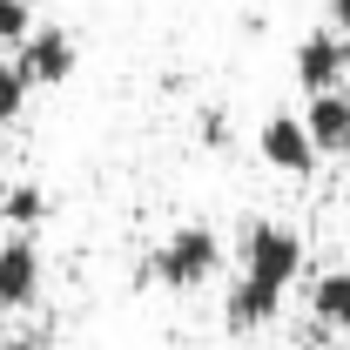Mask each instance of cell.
I'll list each match as a JSON object with an SVG mask.
<instances>
[{"mask_svg":"<svg viewBox=\"0 0 350 350\" xmlns=\"http://www.w3.org/2000/svg\"><path fill=\"white\" fill-rule=\"evenodd\" d=\"M297 276H304V236L290 222H269V216L243 222V250H236V283L222 297V323L236 337L269 330L283 317V297H290Z\"/></svg>","mask_w":350,"mask_h":350,"instance_id":"cell-1","label":"cell"},{"mask_svg":"<svg viewBox=\"0 0 350 350\" xmlns=\"http://www.w3.org/2000/svg\"><path fill=\"white\" fill-rule=\"evenodd\" d=\"M216 269H222V236L209 229V222H182V229H169V236L155 243V256L142 262V276L162 283V290H175V297L216 283Z\"/></svg>","mask_w":350,"mask_h":350,"instance_id":"cell-2","label":"cell"},{"mask_svg":"<svg viewBox=\"0 0 350 350\" xmlns=\"http://www.w3.org/2000/svg\"><path fill=\"white\" fill-rule=\"evenodd\" d=\"M290 68H297V88L304 94H323V88H344L350 75V34L344 27H310L297 54H290Z\"/></svg>","mask_w":350,"mask_h":350,"instance_id":"cell-3","label":"cell"},{"mask_svg":"<svg viewBox=\"0 0 350 350\" xmlns=\"http://www.w3.org/2000/svg\"><path fill=\"white\" fill-rule=\"evenodd\" d=\"M256 155H262L276 175H310L317 162H323V155H317V142H310V129H304V115H290V108L262 115V129H256Z\"/></svg>","mask_w":350,"mask_h":350,"instance_id":"cell-4","label":"cell"},{"mask_svg":"<svg viewBox=\"0 0 350 350\" xmlns=\"http://www.w3.org/2000/svg\"><path fill=\"white\" fill-rule=\"evenodd\" d=\"M14 61H21V75H27L34 88H61L68 75H75L81 47H75V34H61V27H34L27 41L14 47Z\"/></svg>","mask_w":350,"mask_h":350,"instance_id":"cell-5","label":"cell"},{"mask_svg":"<svg viewBox=\"0 0 350 350\" xmlns=\"http://www.w3.org/2000/svg\"><path fill=\"white\" fill-rule=\"evenodd\" d=\"M34 297H41V250H34V236H7L0 243V310L14 317Z\"/></svg>","mask_w":350,"mask_h":350,"instance_id":"cell-6","label":"cell"},{"mask_svg":"<svg viewBox=\"0 0 350 350\" xmlns=\"http://www.w3.org/2000/svg\"><path fill=\"white\" fill-rule=\"evenodd\" d=\"M304 129H310V142H317V155H350V94H344V88L310 94Z\"/></svg>","mask_w":350,"mask_h":350,"instance_id":"cell-7","label":"cell"},{"mask_svg":"<svg viewBox=\"0 0 350 350\" xmlns=\"http://www.w3.org/2000/svg\"><path fill=\"white\" fill-rule=\"evenodd\" d=\"M310 323L317 330H337L350 344V269H323L310 283Z\"/></svg>","mask_w":350,"mask_h":350,"instance_id":"cell-8","label":"cell"},{"mask_svg":"<svg viewBox=\"0 0 350 350\" xmlns=\"http://www.w3.org/2000/svg\"><path fill=\"white\" fill-rule=\"evenodd\" d=\"M27 94H34V81L21 75V61H0V129H14V122H21Z\"/></svg>","mask_w":350,"mask_h":350,"instance_id":"cell-9","label":"cell"},{"mask_svg":"<svg viewBox=\"0 0 350 350\" xmlns=\"http://www.w3.org/2000/svg\"><path fill=\"white\" fill-rule=\"evenodd\" d=\"M0 216L14 222V229H41V216H47V196L21 182V189H7V196H0Z\"/></svg>","mask_w":350,"mask_h":350,"instance_id":"cell-10","label":"cell"},{"mask_svg":"<svg viewBox=\"0 0 350 350\" xmlns=\"http://www.w3.org/2000/svg\"><path fill=\"white\" fill-rule=\"evenodd\" d=\"M27 34H34V7H27V0H0V54L21 47Z\"/></svg>","mask_w":350,"mask_h":350,"instance_id":"cell-11","label":"cell"},{"mask_svg":"<svg viewBox=\"0 0 350 350\" xmlns=\"http://www.w3.org/2000/svg\"><path fill=\"white\" fill-rule=\"evenodd\" d=\"M196 135H202V148H229V115L222 108H202L196 115Z\"/></svg>","mask_w":350,"mask_h":350,"instance_id":"cell-12","label":"cell"},{"mask_svg":"<svg viewBox=\"0 0 350 350\" xmlns=\"http://www.w3.org/2000/svg\"><path fill=\"white\" fill-rule=\"evenodd\" d=\"M330 27H344V34H350V0H330Z\"/></svg>","mask_w":350,"mask_h":350,"instance_id":"cell-13","label":"cell"},{"mask_svg":"<svg viewBox=\"0 0 350 350\" xmlns=\"http://www.w3.org/2000/svg\"><path fill=\"white\" fill-rule=\"evenodd\" d=\"M7 350H47V337H14Z\"/></svg>","mask_w":350,"mask_h":350,"instance_id":"cell-14","label":"cell"}]
</instances>
